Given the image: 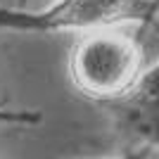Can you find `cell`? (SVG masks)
I'll return each instance as SVG.
<instances>
[{
	"instance_id": "obj_6",
	"label": "cell",
	"mask_w": 159,
	"mask_h": 159,
	"mask_svg": "<svg viewBox=\"0 0 159 159\" xmlns=\"http://www.w3.org/2000/svg\"><path fill=\"white\" fill-rule=\"evenodd\" d=\"M29 5V0H19V7H26Z\"/></svg>"
},
{
	"instance_id": "obj_1",
	"label": "cell",
	"mask_w": 159,
	"mask_h": 159,
	"mask_svg": "<svg viewBox=\"0 0 159 159\" xmlns=\"http://www.w3.org/2000/svg\"><path fill=\"white\" fill-rule=\"evenodd\" d=\"M143 36L114 29L83 33L69 52V79L83 98L109 105L135 86L143 74Z\"/></svg>"
},
{
	"instance_id": "obj_2",
	"label": "cell",
	"mask_w": 159,
	"mask_h": 159,
	"mask_svg": "<svg viewBox=\"0 0 159 159\" xmlns=\"http://www.w3.org/2000/svg\"><path fill=\"white\" fill-rule=\"evenodd\" d=\"M159 17L154 0H52L43 10L0 7V29L17 33H90L140 24L145 33Z\"/></svg>"
},
{
	"instance_id": "obj_5",
	"label": "cell",
	"mask_w": 159,
	"mask_h": 159,
	"mask_svg": "<svg viewBox=\"0 0 159 159\" xmlns=\"http://www.w3.org/2000/svg\"><path fill=\"white\" fill-rule=\"evenodd\" d=\"M109 159H152V152H150L147 147H135V150L121 152L119 157H109Z\"/></svg>"
},
{
	"instance_id": "obj_7",
	"label": "cell",
	"mask_w": 159,
	"mask_h": 159,
	"mask_svg": "<svg viewBox=\"0 0 159 159\" xmlns=\"http://www.w3.org/2000/svg\"><path fill=\"white\" fill-rule=\"evenodd\" d=\"M154 2H157V5H159V0H154Z\"/></svg>"
},
{
	"instance_id": "obj_3",
	"label": "cell",
	"mask_w": 159,
	"mask_h": 159,
	"mask_svg": "<svg viewBox=\"0 0 159 159\" xmlns=\"http://www.w3.org/2000/svg\"><path fill=\"white\" fill-rule=\"evenodd\" d=\"M102 107L112 112L114 126L124 138L159 154V62L145 66L135 86L121 100Z\"/></svg>"
},
{
	"instance_id": "obj_4",
	"label": "cell",
	"mask_w": 159,
	"mask_h": 159,
	"mask_svg": "<svg viewBox=\"0 0 159 159\" xmlns=\"http://www.w3.org/2000/svg\"><path fill=\"white\" fill-rule=\"evenodd\" d=\"M40 121H43V112H38V109H21V107L0 105V126L33 128Z\"/></svg>"
}]
</instances>
